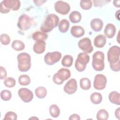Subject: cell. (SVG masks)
<instances>
[{
	"label": "cell",
	"instance_id": "cell-25",
	"mask_svg": "<svg viewBox=\"0 0 120 120\" xmlns=\"http://www.w3.org/2000/svg\"><path fill=\"white\" fill-rule=\"evenodd\" d=\"M73 62V57L70 55H66L63 57L61 60V64L64 67H70L72 66Z\"/></svg>",
	"mask_w": 120,
	"mask_h": 120
},
{
	"label": "cell",
	"instance_id": "cell-3",
	"mask_svg": "<svg viewBox=\"0 0 120 120\" xmlns=\"http://www.w3.org/2000/svg\"><path fill=\"white\" fill-rule=\"evenodd\" d=\"M21 2L18 0H4L0 3V11L2 14H7L11 9L16 11L20 8Z\"/></svg>",
	"mask_w": 120,
	"mask_h": 120
},
{
	"label": "cell",
	"instance_id": "cell-42",
	"mask_svg": "<svg viewBox=\"0 0 120 120\" xmlns=\"http://www.w3.org/2000/svg\"><path fill=\"white\" fill-rule=\"evenodd\" d=\"M120 108L119 107L116 110H115V117L118 119H120Z\"/></svg>",
	"mask_w": 120,
	"mask_h": 120
},
{
	"label": "cell",
	"instance_id": "cell-24",
	"mask_svg": "<svg viewBox=\"0 0 120 120\" xmlns=\"http://www.w3.org/2000/svg\"><path fill=\"white\" fill-rule=\"evenodd\" d=\"M90 100L92 103L95 105L100 104L102 100V96L99 92H94L90 95Z\"/></svg>",
	"mask_w": 120,
	"mask_h": 120
},
{
	"label": "cell",
	"instance_id": "cell-20",
	"mask_svg": "<svg viewBox=\"0 0 120 120\" xmlns=\"http://www.w3.org/2000/svg\"><path fill=\"white\" fill-rule=\"evenodd\" d=\"M109 101L112 104L120 105V95L119 92L116 91H112L109 95Z\"/></svg>",
	"mask_w": 120,
	"mask_h": 120
},
{
	"label": "cell",
	"instance_id": "cell-7",
	"mask_svg": "<svg viewBox=\"0 0 120 120\" xmlns=\"http://www.w3.org/2000/svg\"><path fill=\"white\" fill-rule=\"evenodd\" d=\"M120 48L117 45L111 46L107 52V60L109 63H114L120 60Z\"/></svg>",
	"mask_w": 120,
	"mask_h": 120
},
{
	"label": "cell",
	"instance_id": "cell-21",
	"mask_svg": "<svg viewBox=\"0 0 120 120\" xmlns=\"http://www.w3.org/2000/svg\"><path fill=\"white\" fill-rule=\"evenodd\" d=\"M33 39L36 41H44L48 38L47 35L43 32L37 31L33 33L32 35Z\"/></svg>",
	"mask_w": 120,
	"mask_h": 120
},
{
	"label": "cell",
	"instance_id": "cell-38",
	"mask_svg": "<svg viewBox=\"0 0 120 120\" xmlns=\"http://www.w3.org/2000/svg\"><path fill=\"white\" fill-rule=\"evenodd\" d=\"M94 2V6L95 7H101L104 5L106 4L107 3L109 2L110 1L108 0H93Z\"/></svg>",
	"mask_w": 120,
	"mask_h": 120
},
{
	"label": "cell",
	"instance_id": "cell-29",
	"mask_svg": "<svg viewBox=\"0 0 120 120\" xmlns=\"http://www.w3.org/2000/svg\"><path fill=\"white\" fill-rule=\"evenodd\" d=\"M35 94L38 98H43L46 96L47 90L44 87H38L35 90Z\"/></svg>",
	"mask_w": 120,
	"mask_h": 120
},
{
	"label": "cell",
	"instance_id": "cell-37",
	"mask_svg": "<svg viewBox=\"0 0 120 120\" xmlns=\"http://www.w3.org/2000/svg\"><path fill=\"white\" fill-rule=\"evenodd\" d=\"M110 67L111 69L115 72H118L120 71V60L114 62L110 63Z\"/></svg>",
	"mask_w": 120,
	"mask_h": 120
},
{
	"label": "cell",
	"instance_id": "cell-39",
	"mask_svg": "<svg viewBox=\"0 0 120 120\" xmlns=\"http://www.w3.org/2000/svg\"><path fill=\"white\" fill-rule=\"evenodd\" d=\"M7 71L5 68L2 67H0V78L1 80H3L7 76Z\"/></svg>",
	"mask_w": 120,
	"mask_h": 120
},
{
	"label": "cell",
	"instance_id": "cell-5",
	"mask_svg": "<svg viewBox=\"0 0 120 120\" xmlns=\"http://www.w3.org/2000/svg\"><path fill=\"white\" fill-rule=\"evenodd\" d=\"M90 61V56L85 52L80 53L75 60V66L76 69L79 72L83 71L87 64Z\"/></svg>",
	"mask_w": 120,
	"mask_h": 120
},
{
	"label": "cell",
	"instance_id": "cell-17",
	"mask_svg": "<svg viewBox=\"0 0 120 120\" xmlns=\"http://www.w3.org/2000/svg\"><path fill=\"white\" fill-rule=\"evenodd\" d=\"M90 27L96 32L100 31L103 28V22L99 18H94L91 21Z\"/></svg>",
	"mask_w": 120,
	"mask_h": 120
},
{
	"label": "cell",
	"instance_id": "cell-9",
	"mask_svg": "<svg viewBox=\"0 0 120 120\" xmlns=\"http://www.w3.org/2000/svg\"><path fill=\"white\" fill-rule=\"evenodd\" d=\"M61 58V54L60 52L55 51L47 53L44 57L45 63L48 65H52L58 62Z\"/></svg>",
	"mask_w": 120,
	"mask_h": 120
},
{
	"label": "cell",
	"instance_id": "cell-4",
	"mask_svg": "<svg viewBox=\"0 0 120 120\" xmlns=\"http://www.w3.org/2000/svg\"><path fill=\"white\" fill-rule=\"evenodd\" d=\"M105 55L101 51L96 52L92 56V66L93 68L97 71H101L105 68Z\"/></svg>",
	"mask_w": 120,
	"mask_h": 120
},
{
	"label": "cell",
	"instance_id": "cell-26",
	"mask_svg": "<svg viewBox=\"0 0 120 120\" xmlns=\"http://www.w3.org/2000/svg\"><path fill=\"white\" fill-rule=\"evenodd\" d=\"M80 87L83 90H88L91 87V82L88 78H82L80 81Z\"/></svg>",
	"mask_w": 120,
	"mask_h": 120
},
{
	"label": "cell",
	"instance_id": "cell-8",
	"mask_svg": "<svg viewBox=\"0 0 120 120\" xmlns=\"http://www.w3.org/2000/svg\"><path fill=\"white\" fill-rule=\"evenodd\" d=\"M32 23V19L27 15L23 14L21 15L18 20L17 26L20 30L25 31L28 30Z\"/></svg>",
	"mask_w": 120,
	"mask_h": 120
},
{
	"label": "cell",
	"instance_id": "cell-33",
	"mask_svg": "<svg viewBox=\"0 0 120 120\" xmlns=\"http://www.w3.org/2000/svg\"><path fill=\"white\" fill-rule=\"evenodd\" d=\"M12 97V94L10 91L8 90H5L1 91L0 98L4 101L9 100Z\"/></svg>",
	"mask_w": 120,
	"mask_h": 120
},
{
	"label": "cell",
	"instance_id": "cell-32",
	"mask_svg": "<svg viewBox=\"0 0 120 120\" xmlns=\"http://www.w3.org/2000/svg\"><path fill=\"white\" fill-rule=\"evenodd\" d=\"M4 83L6 87L8 88H12L15 86L16 81L14 78L8 77L5 79Z\"/></svg>",
	"mask_w": 120,
	"mask_h": 120
},
{
	"label": "cell",
	"instance_id": "cell-35",
	"mask_svg": "<svg viewBox=\"0 0 120 120\" xmlns=\"http://www.w3.org/2000/svg\"><path fill=\"white\" fill-rule=\"evenodd\" d=\"M0 42L3 45H8L10 42V38L7 34H2L0 35Z\"/></svg>",
	"mask_w": 120,
	"mask_h": 120
},
{
	"label": "cell",
	"instance_id": "cell-43",
	"mask_svg": "<svg viewBox=\"0 0 120 120\" xmlns=\"http://www.w3.org/2000/svg\"><path fill=\"white\" fill-rule=\"evenodd\" d=\"M113 5L118 8L120 7V0H114L113 1Z\"/></svg>",
	"mask_w": 120,
	"mask_h": 120
},
{
	"label": "cell",
	"instance_id": "cell-19",
	"mask_svg": "<svg viewBox=\"0 0 120 120\" xmlns=\"http://www.w3.org/2000/svg\"><path fill=\"white\" fill-rule=\"evenodd\" d=\"M106 42V39L105 36L98 35L97 36L94 40V45L98 48H102L105 46Z\"/></svg>",
	"mask_w": 120,
	"mask_h": 120
},
{
	"label": "cell",
	"instance_id": "cell-15",
	"mask_svg": "<svg viewBox=\"0 0 120 120\" xmlns=\"http://www.w3.org/2000/svg\"><path fill=\"white\" fill-rule=\"evenodd\" d=\"M70 33L73 37L78 38L84 35L85 31L84 29L81 26L74 25L71 29Z\"/></svg>",
	"mask_w": 120,
	"mask_h": 120
},
{
	"label": "cell",
	"instance_id": "cell-1",
	"mask_svg": "<svg viewBox=\"0 0 120 120\" xmlns=\"http://www.w3.org/2000/svg\"><path fill=\"white\" fill-rule=\"evenodd\" d=\"M59 18L54 14H51L47 15L43 24L40 27V30L44 32H49L56 27L59 24Z\"/></svg>",
	"mask_w": 120,
	"mask_h": 120
},
{
	"label": "cell",
	"instance_id": "cell-11",
	"mask_svg": "<svg viewBox=\"0 0 120 120\" xmlns=\"http://www.w3.org/2000/svg\"><path fill=\"white\" fill-rule=\"evenodd\" d=\"M79 48L86 53H91L93 48L91 45V42L88 38H84L79 40L78 43Z\"/></svg>",
	"mask_w": 120,
	"mask_h": 120
},
{
	"label": "cell",
	"instance_id": "cell-12",
	"mask_svg": "<svg viewBox=\"0 0 120 120\" xmlns=\"http://www.w3.org/2000/svg\"><path fill=\"white\" fill-rule=\"evenodd\" d=\"M107 82L106 77L102 74H98L94 78L93 86L95 89L102 90L105 88Z\"/></svg>",
	"mask_w": 120,
	"mask_h": 120
},
{
	"label": "cell",
	"instance_id": "cell-36",
	"mask_svg": "<svg viewBox=\"0 0 120 120\" xmlns=\"http://www.w3.org/2000/svg\"><path fill=\"white\" fill-rule=\"evenodd\" d=\"M17 118V114L13 112H8L5 115V117L3 118V120H16Z\"/></svg>",
	"mask_w": 120,
	"mask_h": 120
},
{
	"label": "cell",
	"instance_id": "cell-23",
	"mask_svg": "<svg viewBox=\"0 0 120 120\" xmlns=\"http://www.w3.org/2000/svg\"><path fill=\"white\" fill-rule=\"evenodd\" d=\"M59 31L62 33L66 32L69 27V22L66 19H63L60 21L58 25Z\"/></svg>",
	"mask_w": 120,
	"mask_h": 120
},
{
	"label": "cell",
	"instance_id": "cell-2",
	"mask_svg": "<svg viewBox=\"0 0 120 120\" xmlns=\"http://www.w3.org/2000/svg\"><path fill=\"white\" fill-rule=\"evenodd\" d=\"M18 69L21 72H27L31 67L30 56L27 53L22 52L17 55Z\"/></svg>",
	"mask_w": 120,
	"mask_h": 120
},
{
	"label": "cell",
	"instance_id": "cell-10",
	"mask_svg": "<svg viewBox=\"0 0 120 120\" xmlns=\"http://www.w3.org/2000/svg\"><path fill=\"white\" fill-rule=\"evenodd\" d=\"M55 10L58 13L65 15L69 13L70 7L68 3L62 0H58L54 4Z\"/></svg>",
	"mask_w": 120,
	"mask_h": 120
},
{
	"label": "cell",
	"instance_id": "cell-22",
	"mask_svg": "<svg viewBox=\"0 0 120 120\" xmlns=\"http://www.w3.org/2000/svg\"><path fill=\"white\" fill-rule=\"evenodd\" d=\"M70 22L73 23H76L80 22L82 19V15L80 12L77 11L72 12L69 16Z\"/></svg>",
	"mask_w": 120,
	"mask_h": 120
},
{
	"label": "cell",
	"instance_id": "cell-40",
	"mask_svg": "<svg viewBox=\"0 0 120 120\" xmlns=\"http://www.w3.org/2000/svg\"><path fill=\"white\" fill-rule=\"evenodd\" d=\"M80 116L77 114H73L71 115L69 118V120H80Z\"/></svg>",
	"mask_w": 120,
	"mask_h": 120
},
{
	"label": "cell",
	"instance_id": "cell-34",
	"mask_svg": "<svg viewBox=\"0 0 120 120\" xmlns=\"http://www.w3.org/2000/svg\"><path fill=\"white\" fill-rule=\"evenodd\" d=\"M80 5L82 9L84 10H88L91 8L92 6V2L90 0H81Z\"/></svg>",
	"mask_w": 120,
	"mask_h": 120
},
{
	"label": "cell",
	"instance_id": "cell-31",
	"mask_svg": "<svg viewBox=\"0 0 120 120\" xmlns=\"http://www.w3.org/2000/svg\"><path fill=\"white\" fill-rule=\"evenodd\" d=\"M96 116L98 120H107L109 117V114L105 110L101 109L97 112Z\"/></svg>",
	"mask_w": 120,
	"mask_h": 120
},
{
	"label": "cell",
	"instance_id": "cell-28",
	"mask_svg": "<svg viewBox=\"0 0 120 120\" xmlns=\"http://www.w3.org/2000/svg\"><path fill=\"white\" fill-rule=\"evenodd\" d=\"M49 112L51 116L57 118L60 114V109L56 105H52L49 107Z\"/></svg>",
	"mask_w": 120,
	"mask_h": 120
},
{
	"label": "cell",
	"instance_id": "cell-6",
	"mask_svg": "<svg viewBox=\"0 0 120 120\" xmlns=\"http://www.w3.org/2000/svg\"><path fill=\"white\" fill-rule=\"evenodd\" d=\"M71 73L69 69L66 68H62L59 69L57 73H55L53 76V81L57 84L60 85L69 78Z\"/></svg>",
	"mask_w": 120,
	"mask_h": 120
},
{
	"label": "cell",
	"instance_id": "cell-13",
	"mask_svg": "<svg viewBox=\"0 0 120 120\" xmlns=\"http://www.w3.org/2000/svg\"><path fill=\"white\" fill-rule=\"evenodd\" d=\"M18 94L21 99L25 103L30 102L33 98V92L26 88H20L18 91Z\"/></svg>",
	"mask_w": 120,
	"mask_h": 120
},
{
	"label": "cell",
	"instance_id": "cell-30",
	"mask_svg": "<svg viewBox=\"0 0 120 120\" xmlns=\"http://www.w3.org/2000/svg\"><path fill=\"white\" fill-rule=\"evenodd\" d=\"M18 82L21 85L26 86L30 83V79L29 75H22L19 77Z\"/></svg>",
	"mask_w": 120,
	"mask_h": 120
},
{
	"label": "cell",
	"instance_id": "cell-18",
	"mask_svg": "<svg viewBox=\"0 0 120 120\" xmlns=\"http://www.w3.org/2000/svg\"><path fill=\"white\" fill-rule=\"evenodd\" d=\"M45 41H36L33 46L34 52L37 54L43 53L45 50Z\"/></svg>",
	"mask_w": 120,
	"mask_h": 120
},
{
	"label": "cell",
	"instance_id": "cell-27",
	"mask_svg": "<svg viewBox=\"0 0 120 120\" xmlns=\"http://www.w3.org/2000/svg\"><path fill=\"white\" fill-rule=\"evenodd\" d=\"M11 46L13 49L17 51L23 50L25 48L24 44L22 41L18 40H14L12 43Z\"/></svg>",
	"mask_w": 120,
	"mask_h": 120
},
{
	"label": "cell",
	"instance_id": "cell-14",
	"mask_svg": "<svg viewBox=\"0 0 120 120\" xmlns=\"http://www.w3.org/2000/svg\"><path fill=\"white\" fill-rule=\"evenodd\" d=\"M77 81L72 78L68 81L64 87V91L68 95L74 94L77 90Z\"/></svg>",
	"mask_w": 120,
	"mask_h": 120
},
{
	"label": "cell",
	"instance_id": "cell-16",
	"mask_svg": "<svg viewBox=\"0 0 120 120\" xmlns=\"http://www.w3.org/2000/svg\"><path fill=\"white\" fill-rule=\"evenodd\" d=\"M116 33V28L112 23H108L104 30L105 36L108 38H112Z\"/></svg>",
	"mask_w": 120,
	"mask_h": 120
},
{
	"label": "cell",
	"instance_id": "cell-41",
	"mask_svg": "<svg viewBox=\"0 0 120 120\" xmlns=\"http://www.w3.org/2000/svg\"><path fill=\"white\" fill-rule=\"evenodd\" d=\"M46 1V0H33V2L35 3V5L36 6H41V5H43Z\"/></svg>",
	"mask_w": 120,
	"mask_h": 120
}]
</instances>
